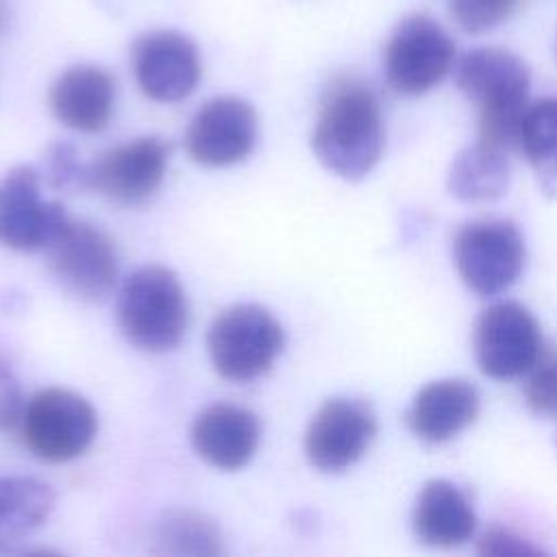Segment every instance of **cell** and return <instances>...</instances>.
Masks as SVG:
<instances>
[{
  "instance_id": "cell-1",
  "label": "cell",
  "mask_w": 557,
  "mask_h": 557,
  "mask_svg": "<svg viewBox=\"0 0 557 557\" xmlns=\"http://www.w3.org/2000/svg\"><path fill=\"white\" fill-rule=\"evenodd\" d=\"M385 124L379 96L355 74L333 76L320 96L311 150L318 161L346 181L363 178L381 159Z\"/></svg>"
},
{
  "instance_id": "cell-2",
  "label": "cell",
  "mask_w": 557,
  "mask_h": 557,
  "mask_svg": "<svg viewBox=\"0 0 557 557\" xmlns=\"http://www.w3.org/2000/svg\"><path fill=\"white\" fill-rule=\"evenodd\" d=\"M455 81L479 109V139L507 152L520 150L531 85L527 63L503 48H474L459 61Z\"/></svg>"
},
{
  "instance_id": "cell-3",
  "label": "cell",
  "mask_w": 557,
  "mask_h": 557,
  "mask_svg": "<svg viewBox=\"0 0 557 557\" xmlns=\"http://www.w3.org/2000/svg\"><path fill=\"white\" fill-rule=\"evenodd\" d=\"M117 326L137 350H174L189 326V300L174 270L144 265L120 287Z\"/></svg>"
},
{
  "instance_id": "cell-4",
  "label": "cell",
  "mask_w": 557,
  "mask_h": 557,
  "mask_svg": "<svg viewBox=\"0 0 557 557\" xmlns=\"http://www.w3.org/2000/svg\"><path fill=\"white\" fill-rule=\"evenodd\" d=\"M285 348V331L276 315L255 302L222 309L207 331V352L213 370L233 383L268 374Z\"/></svg>"
},
{
  "instance_id": "cell-5",
  "label": "cell",
  "mask_w": 557,
  "mask_h": 557,
  "mask_svg": "<svg viewBox=\"0 0 557 557\" xmlns=\"http://www.w3.org/2000/svg\"><path fill=\"white\" fill-rule=\"evenodd\" d=\"M17 426L33 457L67 463L96 440L98 413L85 396L65 387H46L26 400Z\"/></svg>"
},
{
  "instance_id": "cell-6",
  "label": "cell",
  "mask_w": 557,
  "mask_h": 557,
  "mask_svg": "<svg viewBox=\"0 0 557 557\" xmlns=\"http://www.w3.org/2000/svg\"><path fill=\"white\" fill-rule=\"evenodd\" d=\"M44 252L57 285L78 300H104L117 283L115 244L107 231L87 220L70 218Z\"/></svg>"
},
{
  "instance_id": "cell-7",
  "label": "cell",
  "mask_w": 557,
  "mask_h": 557,
  "mask_svg": "<svg viewBox=\"0 0 557 557\" xmlns=\"http://www.w3.org/2000/svg\"><path fill=\"white\" fill-rule=\"evenodd\" d=\"M455 63L453 37L429 15L405 17L383 52L387 85L400 96H422L440 85Z\"/></svg>"
},
{
  "instance_id": "cell-8",
  "label": "cell",
  "mask_w": 557,
  "mask_h": 557,
  "mask_svg": "<svg viewBox=\"0 0 557 557\" xmlns=\"http://www.w3.org/2000/svg\"><path fill=\"white\" fill-rule=\"evenodd\" d=\"M453 255L463 283L490 298L518 281L524 268V239L509 220H476L457 231Z\"/></svg>"
},
{
  "instance_id": "cell-9",
  "label": "cell",
  "mask_w": 557,
  "mask_h": 557,
  "mask_svg": "<svg viewBox=\"0 0 557 557\" xmlns=\"http://www.w3.org/2000/svg\"><path fill=\"white\" fill-rule=\"evenodd\" d=\"M170 154V141L159 135H144L111 146L87 161V189L115 205H144L161 187Z\"/></svg>"
},
{
  "instance_id": "cell-10",
  "label": "cell",
  "mask_w": 557,
  "mask_h": 557,
  "mask_svg": "<svg viewBox=\"0 0 557 557\" xmlns=\"http://www.w3.org/2000/svg\"><path fill=\"white\" fill-rule=\"evenodd\" d=\"M131 67L139 91L163 104L185 100L202 78L198 46L172 28L139 35L131 48Z\"/></svg>"
},
{
  "instance_id": "cell-11",
  "label": "cell",
  "mask_w": 557,
  "mask_h": 557,
  "mask_svg": "<svg viewBox=\"0 0 557 557\" xmlns=\"http://www.w3.org/2000/svg\"><path fill=\"white\" fill-rule=\"evenodd\" d=\"M67 220L61 202L41 196V174L33 165H15L0 176V246L46 250Z\"/></svg>"
},
{
  "instance_id": "cell-12",
  "label": "cell",
  "mask_w": 557,
  "mask_h": 557,
  "mask_svg": "<svg viewBox=\"0 0 557 557\" xmlns=\"http://www.w3.org/2000/svg\"><path fill=\"white\" fill-rule=\"evenodd\" d=\"M542 348L540 324L522 305L503 300L481 311L474 326V357L485 376L498 381L522 376Z\"/></svg>"
},
{
  "instance_id": "cell-13",
  "label": "cell",
  "mask_w": 557,
  "mask_h": 557,
  "mask_svg": "<svg viewBox=\"0 0 557 557\" xmlns=\"http://www.w3.org/2000/svg\"><path fill=\"white\" fill-rule=\"evenodd\" d=\"M259 137L255 107L239 96H215L189 120L185 150L205 168H226L244 161Z\"/></svg>"
},
{
  "instance_id": "cell-14",
  "label": "cell",
  "mask_w": 557,
  "mask_h": 557,
  "mask_svg": "<svg viewBox=\"0 0 557 557\" xmlns=\"http://www.w3.org/2000/svg\"><path fill=\"white\" fill-rule=\"evenodd\" d=\"M376 435V416L361 398H331L305 431V457L320 472H342L357 463Z\"/></svg>"
},
{
  "instance_id": "cell-15",
  "label": "cell",
  "mask_w": 557,
  "mask_h": 557,
  "mask_svg": "<svg viewBox=\"0 0 557 557\" xmlns=\"http://www.w3.org/2000/svg\"><path fill=\"white\" fill-rule=\"evenodd\" d=\"M117 83L113 74L94 63H76L63 70L48 89L50 113L76 133H100L115 111Z\"/></svg>"
},
{
  "instance_id": "cell-16",
  "label": "cell",
  "mask_w": 557,
  "mask_h": 557,
  "mask_svg": "<svg viewBox=\"0 0 557 557\" xmlns=\"http://www.w3.org/2000/svg\"><path fill=\"white\" fill-rule=\"evenodd\" d=\"M189 437L194 453L207 466L233 472L255 457L261 442V422L242 405L213 403L194 418Z\"/></svg>"
},
{
  "instance_id": "cell-17",
  "label": "cell",
  "mask_w": 557,
  "mask_h": 557,
  "mask_svg": "<svg viewBox=\"0 0 557 557\" xmlns=\"http://www.w3.org/2000/svg\"><path fill=\"white\" fill-rule=\"evenodd\" d=\"M479 389L466 379H442L424 385L407 409L409 431L426 444H444L479 416Z\"/></svg>"
},
{
  "instance_id": "cell-18",
  "label": "cell",
  "mask_w": 557,
  "mask_h": 557,
  "mask_svg": "<svg viewBox=\"0 0 557 557\" xmlns=\"http://www.w3.org/2000/svg\"><path fill=\"white\" fill-rule=\"evenodd\" d=\"M411 522L416 537L435 548L461 546L476 531V513L468 494L446 479H431L422 485Z\"/></svg>"
},
{
  "instance_id": "cell-19",
  "label": "cell",
  "mask_w": 557,
  "mask_h": 557,
  "mask_svg": "<svg viewBox=\"0 0 557 557\" xmlns=\"http://www.w3.org/2000/svg\"><path fill=\"white\" fill-rule=\"evenodd\" d=\"M57 503L54 490L35 476L0 479V553L46 524Z\"/></svg>"
},
{
  "instance_id": "cell-20",
  "label": "cell",
  "mask_w": 557,
  "mask_h": 557,
  "mask_svg": "<svg viewBox=\"0 0 557 557\" xmlns=\"http://www.w3.org/2000/svg\"><path fill=\"white\" fill-rule=\"evenodd\" d=\"M509 185V152L485 141H476L453 159L448 189L466 202L496 200Z\"/></svg>"
},
{
  "instance_id": "cell-21",
  "label": "cell",
  "mask_w": 557,
  "mask_h": 557,
  "mask_svg": "<svg viewBox=\"0 0 557 557\" xmlns=\"http://www.w3.org/2000/svg\"><path fill=\"white\" fill-rule=\"evenodd\" d=\"M152 550L172 557H215L224 553L220 524L196 509L174 507L161 513L152 531Z\"/></svg>"
},
{
  "instance_id": "cell-22",
  "label": "cell",
  "mask_w": 557,
  "mask_h": 557,
  "mask_svg": "<svg viewBox=\"0 0 557 557\" xmlns=\"http://www.w3.org/2000/svg\"><path fill=\"white\" fill-rule=\"evenodd\" d=\"M520 152L546 178H557V96L527 107L520 128Z\"/></svg>"
},
{
  "instance_id": "cell-23",
  "label": "cell",
  "mask_w": 557,
  "mask_h": 557,
  "mask_svg": "<svg viewBox=\"0 0 557 557\" xmlns=\"http://www.w3.org/2000/svg\"><path fill=\"white\" fill-rule=\"evenodd\" d=\"M524 376L522 394L529 409L542 418L557 420V350L542 348Z\"/></svg>"
},
{
  "instance_id": "cell-24",
  "label": "cell",
  "mask_w": 557,
  "mask_h": 557,
  "mask_svg": "<svg viewBox=\"0 0 557 557\" xmlns=\"http://www.w3.org/2000/svg\"><path fill=\"white\" fill-rule=\"evenodd\" d=\"M522 0H448L450 17L470 35H483L505 24Z\"/></svg>"
},
{
  "instance_id": "cell-25",
  "label": "cell",
  "mask_w": 557,
  "mask_h": 557,
  "mask_svg": "<svg viewBox=\"0 0 557 557\" xmlns=\"http://www.w3.org/2000/svg\"><path fill=\"white\" fill-rule=\"evenodd\" d=\"M85 172H87V163L78 159V152L72 144L54 141L48 146L44 176L48 178L50 187L59 191L87 189Z\"/></svg>"
},
{
  "instance_id": "cell-26",
  "label": "cell",
  "mask_w": 557,
  "mask_h": 557,
  "mask_svg": "<svg viewBox=\"0 0 557 557\" xmlns=\"http://www.w3.org/2000/svg\"><path fill=\"white\" fill-rule=\"evenodd\" d=\"M26 398L20 379L0 348V433H7L20 424Z\"/></svg>"
},
{
  "instance_id": "cell-27",
  "label": "cell",
  "mask_w": 557,
  "mask_h": 557,
  "mask_svg": "<svg viewBox=\"0 0 557 557\" xmlns=\"http://www.w3.org/2000/svg\"><path fill=\"white\" fill-rule=\"evenodd\" d=\"M476 550L481 555H535L540 553L537 546L529 544L524 537L518 533L503 529V527H492L487 529L476 544Z\"/></svg>"
},
{
  "instance_id": "cell-28",
  "label": "cell",
  "mask_w": 557,
  "mask_h": 557,
  "mask_svg": "<svg viewBox=\"0 0 557 557\" xmlns=\"http://www.w3.org/2000/svg\"><path fill=\"white\" fill-rule=\"evenodd\" d=\"M11 4L9 0H0V37L7 33V28L11 26Z\"/></svg>"
}]
</instances>
